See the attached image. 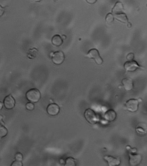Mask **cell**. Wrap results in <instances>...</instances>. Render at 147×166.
Instances as JSON below:
<instances>
[{
	"mask_svg": "<svg viewBox=\"0 0 147 166\" xmlns=\"http://www.w3.org/2000/svg\"><path fill=\"white\" fill-rule=\"evenodd\" d=\"M39 52V50L36 48L30 49L28 50L27 53V57L28 59L33 60L36 57Z\"/></svg>",
	"mask_w": 147,
	"mask_h": 166,
	"instance_id": "2e32d148",
	"label": "cell"
},
{
	"mask_svg": "<svg viewBox=\"0 0 147 166\" xmlns=\"http://www.w3.org/2000/svg\"><path fill=\"white\" fill-rule=\"evenodd\" d=\"M115 19V15L112 13H109L107 14L105 17L106 22L108 24H111L114 22Z\"/></svg>",
	"mask_w": 147,
	"mask_h": 166,
	"instance_id": "e0dca14e",
	"label": "cell"
},
{
	"mask_svg": "<svg viewBox=\"0 0 147 166\" xmlns=\"http://www.w3.org/2000/svg\"><path fill=\"white\" fill-rule=\"evenodd\" d=\"M11 166H23L22 162L18 161V160H16L13 162L11 165Z\"/></svg>",
	"mask_w": 147,
	"mask_h": 166,
	"instance_id": "cb8c5ba5",
	"label": "cell"
},
{
	"mask_svg": "<svg viewBox=\"0 0 147 166\" xmlns=\"http://www.w3.org/2000/svg\"><path fill=\"white\" fill-rule=\"evenodd\" d=\"M122 83L124 89L126 91H130L134 87L133 80L129 77H126L123 79Z\"/></svg>",
	"mask_w": 147,
	"mask_h": 166,
	"instance_id": "8fae6325",
	"label": "cell"
},
{
	"mask_svg": "<svg viewBox=\"0 0 147 166\" xmlns=\"http://www.w3.org/2000/svg\"><path fill=\"white\" fill-rule=\"evenodd\" d=\"M126 59L128 60V61H132V60H134V54L133 53H129L126 56Z\"/></svg>",
	"mask_w": 147,
	"mask_h": 166,
	"instance_id": "603a6c76",
	"label": "cell"
},
{
	"mask_svg": "<svg viewBox=\"0 0 147 166\" xmlns=\"http://www.w3.org/2000/svg\"><path fill=\"white\" fill-rule=\"evenodd\" d=\"M104 159L107 162L109 166H119L121 163V160L119 158L110 155H105L104 156Z\"/></svg>",
	"mask_w": 147,
	"mask_h": 166,
	"instance_id": "ba28073f",
	"label": "cell"
},
{
	"mask_svg": "<svg viewBox=\"0 0 147 166\" xmlns=\"http://www.w3.org/2000/svg\"><path fill=\"white\" fill-rule=\"evenodd\" d=\"M115 19L119 21V22L126 24L129 28L132 27V24L130 22H129L128 18L126 14L124 13L118 14H115Z\"/></svg>",
	"mask_w": 147,
	"mask_h": 166,
	"instance_id": "9c48e42d",
	"label": "cell"
},
{
	"mask_svg": "<svg viewBox=\"0 0 147 166\" xmlns=\"http://www.w3.org/2000/svg\"><path fill=\"white\" fill-rule=\"evenodd\" d=\"M104 118L108 121H114L117 118V113L115 111L110 109L107 111L104 116Z\"/></svg>",
	"mask_w": 147,
	"mask_h": 166,
	"instance_id": "4fadbf2b",
	"label": "cell"
},
{
	"mask_svg": "<svg viewBox=\"0 0 147 166\" xmlns=\"http://www.w3.org/2000/svg\"><path fill=\"white\" fill-rule=\"evenodd\" d=\"M55 1H61V0H55Z\"/></svg>",
	"mask_w": 147,
	"mask_h": 166,
	"instance_id": "4dcf8cb0",
	"label": "cell"
},
{
	"mask_svg": "<svg viewBox=\"0 0 147 166\" xmlns=\"http://www.w3.org/2000/svg\"><path fill=\"white\" fill-rule=\"evenodd\" d=\"M0 8H1V11H0V13H1V15H0V16L2 17L3 15V14L5 12V7H2V6H0Z\"/></svg>",
	"mask_w": 147,
	"mask_h": 166,
	"instance_id": "484cf974",
	"label": "cell"
},
{
	"mask_svg": "<svg viewBox=\"0 0 147 166\" xmlns=\"http://www.w3.org/2000/svg\"><path fill=\"white\" fill-rule=\"evenodd\" d=\"M129 156V164L131 166L138 165L142 160V156L140 154H132L130 153Z\"/></svg>",
	"mask_w": 147,
	"mask_h": 166,
	"instance_id": "52a82bcc",
	"label": "cell"
},
{
	"mask_svg": "<svg viewBox=\"0 0 147 166\" xmlns=\"http://www.w3.org/2000/svg\"><path fill=\"white\" fill-rule=\"evenodd\" d=\"M60 164H65V161H64V160H63V159H61V160H60Z\"/></svg>",
	"mask_w": 147,
	"mask_h": 166,
	"instance_id": "4316f807",
	"label": "cell"
},
{
	"mask_svg": "<svg viewBox=\"0 0 147 166\" xmlns=\"http://www.w3.org/2000/svg\"><path fill=\"white\" fill-rule=\"evenodd\" d=\"M51 43L54 46L59 47L63 43V39L59 35H55L52 38Z\"/></svg>",
	"mask_w": 147,
	"mask_h": 166,
	"instance_id": "9a60e30c",
	"label": "cell"
},
{
	"mask_svg": "<svg viewBox=\"0 0 147 166\" xmlns=\"http://www.w3.org/2000/svg\"><path fill=\"white\" fill-rule=\"evenodd\" d=\"M47 111L50 116H57L60 112V107L55 103L51 104L47 106Z\"/></svg>",
	"mask_w": 147,
	"mask_h": 166,
	"instance_id": "7c38bea8",
	"label": "cell"
},
{
	"mask_svg": "<svg viewBox=\"0 0 147 166\" xmlns=\"http://www.w3.org/2000/svg\"><path fill=\"white\" fill-rule=\"evenodd\" d=\"M136 131L137 133L140 134V135H144L147 132L146 129H145L144 128L143 129V128L141 127H138L136 128Z\"/></svg>",
	"mask_w": 147,
	"mask_h": 166,
	"instance_id": "ffe728a7",
	"label": "cell"
},
{
	"mask_svg": "<svg viewBox=\"0 0 147 166\" xmlns=\"http://www.w3.org/2000/svg\"><path fill=\"white\" fill-rule=\"evenodd\" d=\"M15 158L16 160L21 161L23 160V155L20 153H17L15 156Z\"/></svg>",
	"mask_w": 147,
	"mask_h": 166,
	"instance_id": "7402d4cb",
	"label": "cell"
},
{
	"mask_svg": "<svg viewBox=\"0 0 147 166\" xmlns=\"http://www.w3.org/2000/svg\"><path fill=\"white\" fill-rule=\"evenodd\" d=\"M146 112H147V106L146 107Z\"/></svg>",
	"mask_w": 147,
	"mask_h": 166,
	"instance_id": "f546056e",
	"label": "cell"
},
{
	"mask_svg": "<svg viewBox=\"0 0 147 166\" xmlns=\"http://www.w3.org/2000/svg\"><path fill=\"white\" fill-rule=\"evenodd\" d=\"M124 7L123 4L120 2H117L112 9V13L114 15L121 13L123 12Z\"/></svg>",
	"mask_w": 147,
	"mask_h": 166,
	"instance_id": "5bb4252c",
	"label": "cell"
},
{
	"mask_svg": "<svg viewBox=\"0 0 147 166\" xmlns=\"http://www.w3.org/2000/svg\"><path fill=\"white\" fill-rule=\"evenodd\" d=\"M90 5H93L97 2L98 0H85Z\"/></svg>",
	"mask_w": 147,
	"mask_h": 166,
	"instance_id": "d4e9b609",
	"label": "cell"
},
{
	"mask_svg": "<svg viewBox=\"0 0 147 166\" xmlns=\"http://www.w3.org/2000/svg\"><path fill=\"white\" fill-rule=\"evenodd\" d=\"M124 68L125 70L128 72H133L138 69H144V67L134 60L126 62L124 64Z\"/></svg>",
	"mask_w": 147,
	"mask_h": 166,
	"instance_id": "3957f363",
	"label": "cell"
},
{
	"mask_svg": "<svg viewBox=\"0 0 147 166\" xmlns=\"http://www.w3.org/2000/svg\"><path fill=\"white\" fill-rule=\"evenodd\" d=\"M65 166H75L76 161L74 158L71 157H68L65 161Z\"/></svg>",
	"mask_w": 147,
	"mask_h": 166,
	"instance_id": "ac0fdd59",
	"label": "cell"
},
{
	"mask_svg": "<svg viewBox=\"0 0 147 166\" xmlns=\"http://www.w3.org/2000/svg\"><path fill=\"white\" fill-rule=\"evenodd\" d=\"M34 2H40L41 1H42V0H34Z\"/></svg>",
	"mask_w": 147,
	"mask_h": 166,
	"instance_id": "f1b7e54d",
	"label": "cell"
},
{
	"mask_svg": "<svg viewBox=\"0 0 147 166\" xmlns=\"http://www.w3.org/2000/svg\"><path fill=\"white\" fill-rule=\"evenodd\" d=\"M84 116L86 120L91 124H95L98 122V118L97 114L91 109H86L85 112Z\"/></svg>",
	"mask_w": 147,
	"mask_h": 166,
	"instance_id": "5b68a950",
	"label": "cell"
},
{
	"mask_svg": "<svg viewBox=\"0 0 147 166\" xmlns=\"http://www.w3.org/2000/svg\"><path fill=\"white\" fill-rule=\"evenodd\" d=\"M5 107L7 109H11L14 107L15 100L11 95L5 97L4 101Z\"/></svg>",
	"mask_w": 147,
	"mask_h": 166,
	"instance_id": "30bf717a",
	"label": "cell"
},
{
	"mask_svg": "<svg viewBox=\"0 0 147 166\" xmlns=\"http://www.w3.org/2000/svg\"><path fill=\"white\" fill-rule=\"evenodd\" d=\"M26 108L28 110L32 111L34 109L35 105L34 104L31 102H28L26 104Z\"/></svg>",
	"mask_w": 147,
	"mask_h": 166,
	"instance_id": "44dd1931",
	"label": "cell"
},
{
	"mask_svg": "<svg viewBox=\"0 0 147 166\" xmlns=\"http://www.w3.org/2000/svg\"><path fill=\"white\" fill-rule=\"evenodd\" d=\"M86 57L90 59H93L98 65H101L103 63V59L100 57L99 51L96 49H92L89 50Z\"/></svg>",
	"mask_w": 147,
	"mask_h": 166,
	"instance_id": "7a4b0ae2",
	"label": "cell"
},
{
	"mask_svg": "<svg viewBox=\"0 0 147 166\" xmlns=\"http://www.w3.org/2000/svg\"><path fill=\"white\" fill-rule=\"evenodd\" d=\"M51 56V60L54 64L57 65L62 64L65 60V55L63 52L61 51H58L54 53H52Z\"/></svg>",
	"mask_w": 147,
	"mask_h": 166,
	"instance_id": "277c9868",
	"label": "cell"
},
{
	"mask_svg": "<svg viewBox=\"0 0 147 166\" xmlns=\"http://www.w3.org/2000/svg\"><path fill=\"white\" fill-rule=\"evenodd\" d=\"M41 93L36 89H32L28 90L26 93V97L28 101L33 103L37 102L41 98Z\"/></svg>",
	"mask_w": 147,
	"mask_h": 166,
	"instance_id": "6da1fadb",
	"label": "cell"
},
{
	"mask_svg": "<svg viewBox=\"0 0 147 166\" xmlns=\"http://www.w3.org/2000/svg\"><path fill=\"white\" fill-rule=\"evenodd\" d=\"M7 133H8V131H7V128L4 126L1 125V128H0V136H1V138H2V137L6 136Z\"/></svg>",
	"mask_w": 147,
	"mask_h": 166,
	"instance_id": "d6986e66",
	"label": "cell"
},
{
	"mask_svg": "<svg viewBox=\"0 0 147 166\" xmlns=\"http://www.w3.org/2000/svg\"><path fill=\"white\" fill-rule=\"evenodd\" d=\"M0 106H1L0 109H2L3 104L2 102H0Z\"/></svg>",
	"mask_w": 147,
	"mask_h": 166,
	"instance_id": "83f0119b",
	"label": "cell"
},
{
	"mask_svg": "<svg viewBox=\"0 0 147 166\" xmlns=\"http://www.w3.org/2000/svg\"><path fill=\"white\" fill-rule=\"evenodd\" d=\"M139 101L136 99H130L126 102L125 107L127 110L131 113H135L138 111Z\"/></svg>",
	"mask_w": 147,
	"mask_h": 166,
	"instance_id": "8992f818",
	"label": "cell"
}]
</instances>
